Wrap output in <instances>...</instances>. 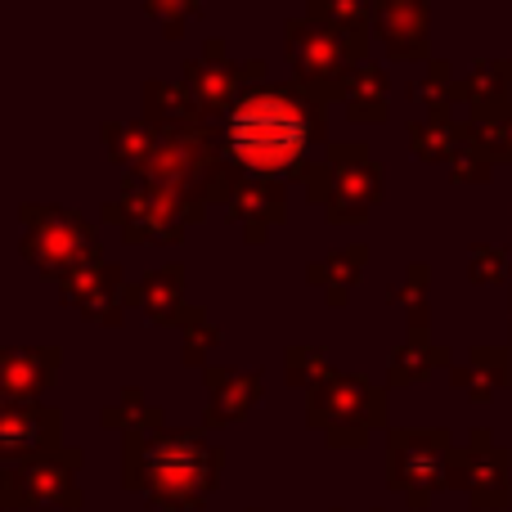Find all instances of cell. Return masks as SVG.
<instances>
[{
	"instance_id": "13",
	"label": "cell",
	"mask_w": 512,
	"mask_h": 512,
	"mask_svg": "<svg viewBox=\"0 0 512 512\" xmlns=\"http://www.w3.org/2000/svg\"><path fill=\"white\" fill-rule=\"evenodd\" d=\"M63 414L54 405H5L0 409V459L5 463H32L59 445Z\"/></svg>"
},
{
	"instance_id": "24",
	"label": "cell",
	"mask_w": 512,
	"mask_h": 512,
	"mask_svg": "<svg viewBox=\"0 0 512 512\" xmlns=\"http://www.w3.org/2000/svg\"><path fill=\"white\" fill-rule=\"evenodd\" d=\"M436 369H454V351L450 346H436L427 333H409L387 360V387H396V391L414 387V382H423Z\"/></svg>"
},
{
	"instance_id": "35",
	"label": "cell",
	"mask_w": 512,
	"mask_h": 512,
	"mask_svg": "<svg viewBox=\"0 0 512 512\" xmlns=\"http://www.w3.org/2000/svg\"><path fill=\"white\" fill-rule=\"evenodd\" d=\"M144 14L158 18L162 36H167V41H176V36H185L189 18L203 14V0H144Z\"/></svg>"
},
{
	"instance_id": "15",
	"label": "cell",
	"mask_w": 512,
	"mask_h": 512,
	"mask_svg": "<svg viewBox=\"0 0 512 512\" xmlns=\"http://www.w3.org/2000/svg\"><path fill=\"white\" fill-rule=\"evenodd\" d=\"M59 346H9L0 355V400L5 405H41V396L59 378Z\"/></svg>"
},
{
	"instance_id": "36",
	"label": "cell",
	"mask_w": 512,
	"mask_h": 512,
	"mask_svg": "<svg viewBox=\"0 0 512 512\" xmlns=\"http://www.w3.org/2000/svg\"><path fill=\"white\" fill-rule=\"evenodd\" d=\"M477 140L486 144V153L495 162H512V117L499 126H477Z\"/></svg>"
},
{
	"instance_id": "28",
	"label": "cell",
	"mask_w": 512,
	"mask_h": 512,
	"mask_svg": "<svg viewBox=\"0 0 512 512\" xmlns=\"http://www.w3.org/2000/svg\"><path fill=\"white\" fill-rule=\"evenodd\" d=\"M99 423L113 427V432H122V436H144V432H162V427H167V414H162L158 405H149L135 387H126L122 400L99 414Z\"/></svg>"
},
{
	"instance_id": "5",
	"label": "cell",
	"mask_w": 512,
	"mask_h": 512,
	"mask_svg": "<svg viewBox=\"0 0 512 512\" xmlns=\"http://www.w3.org/2000/svg\"><path fill=\"white\" fill-rule=\"evenodd\" d=\"M18 221H23V243H18L23 261L54 283L104 256L95 243V225L59 203H23Z\"/></svg>"
},
{
	"instance_id": "4",
	"label": "cell",
	"mask_w": 512,
	"mask_h": 512,
	"mask_svg": "<svg viewBox=\"0 0 512 512\" xmlns=\"http://www.w3.org/2000/svg\"><path fill=\"white\" fill-rule=\"evenodd\" d=\"M306 198L324 207L328 225H364L382 198V162H373L364 140H333L310 167Z\"/></svg>"
},
{
	"instance_id": "10",
	"label": "cell",
	"mask_w": 512,
	"mask_h": 512,
	"mask_svg": "<svg viewBox=\"0 0 512 512\" xmlns=\"http://www.w3.org/2000/svg\"><path fill=\"white\" fill-rule=\"evenodd\" d=\"M454 490H463L477 512H504L512 504V454L490 427H477L468 445L454 450Z\"/></svg>"
},
{
	"instance_id": "32",
	"label": "cell",
	"mask_w": 512,
	"mask_h": 512,
	"mask_svg": "<svg viewBox=\"0 0 512 512\" xmlns=\"http://www.w3.org/2000/svg\"><path fill=\"white\" fill-rule=\"evenodd\" d=\"M283 373H288V382L292 387H301L306 396L315 387H324L328 378H337V369L324 360L319 346H288V351H283Z\"/></svg>"
},
{
	"instance_id": "8",
	"label": "cell",
	"mask_w": 512,
	"mask_h": 512,
	"mask_svg": "<svg viewBox=\"0 0 512 512\" xmlns=\"http://www.w3.org/2000/svg\"><path fill=\"white\" fill-rule=\"evenodd\" d=\"M104 221L117 225L131 248H144V243L149 248H176V243H185V230L194 225L176 198L144 185L135 171L122 176V194L113 203H104Z\"/></svg>"
},
{
	"instance_id": "17",
	"label": "cell",
	"mask_w": 512,
	"mask_h": 512,
	"mask_svg": "<svg viewBox=\"0 0 512 512\" xmlns=\"http://www.w3.org/2000/svg\"><path fill=\"white\" fill-rule=\"evenodd\" d=\"M203 382H207V409H203V427H230L248 414L252 405H261L265 396V373L252 369H225V364H207L203 369Z\"/></svg>"
},
{
	"instance_id": "27",
	"label": "cell",
	"mask_w": 512,
	"mask_h": 512,
	"mask_svg": "<svg viewBox=\"0 0 512 512\" xmlns=\"http://www.w3.org/2000/svg\"><path fill=\"white\" fill-rule=\"evenodd\" d=\"M104 149L113 153V162H122L126 171H135L144 158H149L153 149H158L162 131L158 126H149L144 117H135V122H104Z\"/></svg>"
},
{
	"instance_id": "1",
	"label": "cell",
	"mask_w": 512,
	"mask_h": 512,
	"mask_svg": "<svg viewBox=\"0 0 512 512\" xmlns=\"http://www.w3.org/2000/svg\"><path fill=\"white\" fill-rule=\"evenodd\" d=\"M216 135H221V153L234 176L301 180V185L315 167V162H306V149L310 144H324V149L333 144L328 140V108L315 104L292 81L248 86L234 99L230 113L216 122Z\"/></svg>"
},
{
	"instance_id": "16",
	"label": "cell",
	"mask_w": 512,
	"mask_h": 512,
	"mask_svg": "<svg viewBox=\"0 0 512 512\" xmlns=\"http://www.w3.org/2000/svg\"><path fill=\"white\" fill-rule=\"evenodd\" d=\"M454 104L468 108L472 126H499L512 117V77L508 63L499 59H477L468 68V77H459L454 86Z\"/></svg>"
},
{
	"instance_id": "14",
	"label": "cell",
	"mask_w": 512,
	"mask_h": 512,
	"mask_svg": "<svg viewBox=\"0 0 512 512\" xmlns=\"http://www.w3.org/2000/svg\"><path fill=\"white\" fill-rule=\"evenodd\" d=\"M373 36L396 63H427V36H432L427 0H373Z\"/></svg>"
},
{
	"instance_id": "23",
	"label": "cell",
	"mask_w": 512,
	"mask_h": 512,
	"mask_svg": "<svg viewBox=\"0 0 512 512\" xmlns=\"http://www.w3.org/2000/svg\"><path fill=\"white\" fill-rule=\"evenodd\" d=\"M342 108L355 126H378L391 117V77L378 63H360V68L346 77V95Z\"/></svg>"
},
{
	"instance_id": "21",
	"label": "cell",
	"mask_w": 512,
	"mask_h": 512,
	"mask_svg": "<svg viewBox=\"0 0 512 512\" xmlns=\"http://www.w3.org/2000/svg\"><path fill=\"white\" fill-rule=\"evenodd\" d=\"M364 265H369V248H364V243H351V248H337V252L319 256V261H310L306 279L324 292L328 306L342 310V306H351V292L360 288Z\"/></svg>"
},
{
	"instance_id": "31",
	"label": "cell",
	"mask_w": 512,
	"mask_h": 512,
	"mask_svg": "<svg viewBox=\"0 0 512 512\" xmlns=\"http://www.w3.org/2000/svg\"><path fill=\"white\" fill-rule=\"evenodd\" d=\"M495 167L499 162L486 153V144L477 140V126L468 122V135H463L459 153L450 158V180L454 185H486V180L495 176Z\"/></svg>"
},
{
	"instance_id": "22",
	"label": "cell",
	"mask_w": 512,
	"mask_h": 512,
	"mask_svg": "<svg viewBox=\"0 0 512 512\" xmlns=\"http://www.w3.org/2000/svg\"><path fill=\"white\" fill-rule=\"evenodd\" d=\"M508 382H512V355L504 346H477L468 355V364L450 369V387L472 400H495Z\"/></svg>"
},
{
	"instance_id": "30",
	"label": "cell",
	"mask_w": 512,
	"mask_h": 512,
	"mask_svg": "<svg viewBox=\"0 0 512 512\" xmlns=\"http://www.w3.org/2000/svg\"><path fill=\"white\" fill-rule=\"evenodd\" d=\"M454 86H459V81H454V68H450V63H445V59H432V63H427V68L405 86V95L414 99L423 113H436V108H454Z\"/></svg>"
},
{
	"instance_id": "37",
	"label": "cell",
	"mask_w": 512,
	"mask_h": 512,
	"mask_svg": "<svg viewBox=\"0 0 512 512\" xmlns=\"http://www.w3.org/2000/svg\"><path fill=\"white\" fill-rule=\"evenodd\" d=\"M508 337H512V292H508Z\"/></svg>"
},
{
	"instance_id": "7",
	"label": "cell",
	"mask_w": 512,
	"mask_h": 512,
	"mask_svg": "<svg viewBox=\"0 0 512 512\" xmlns=\"http://www.w3.org/2000/svg\"><path fill=\"white\" fill-rule=\"evenodd\" d=\"M306 423L324 432L333 450H364L378 427H387V391L360 373H337L306 396Z\"/></svg>"
},
{
	"instance_id": "19",
	"label": "cell",
	"mask_w": 512,
	"mask_h": 512,
	"mask_svg": "<svg viewBox=\"0 0 512 512\" xmlns=\"http://www.w3.org/2000/svg\"><path fill=\"white\" fill-rule=\"evenodd\" d=\"M126 310H140L158 328H185V265H158L140 283H126Z\"/></svg>"
},
{
	"instance_id": "33",
	"label": "cell",
	"mask_w": 512,
	"mask_h": 512,
	"mask_svg": "<svg viewBox=\"0 0 512 512\" xmlns=\"http://www.w3.org/2000/svg\"><path fill=\"white\" fill-rule=\"evenodd\" d=\"M180 351H185V364L189 369H207V360H212V351L221 346V328L207 319V310L203 306H189V319H185V328H180Z\"/></svg>"
},
{
	"instance_id": "6",
	"label": "cell",
	"mask_w": 512,
	"mask_h": 512,
	"mask_svg": "<svg viewBox=\"0 0 512 512\" xmlns=\"http://www.w3.org/2000/svg\"><path fill=\"white\" fill-rule=\"evenodd\" d=\"M454 436L445 427H391L387 481L414 512L432 508L441 490H454Z\"/></svg>"
},
{
	"instance_id": "2",
	"label": "cell",
	"mask_w": 512,
	"mask_h": 512,
	"mask_svg": "<svg viewBox=\"0 0 512 512\" xmlns=\"http://www.w3.org/2000/svg\"><path fill=\"white\" fill-rule=\"evenodd\" d=\"M225 472V450L212 445L198 427H162V432L126 436L122 481L149 504L189 512L216 495Z\"/></svg>"
},
{
	"instance_id": "40",
	"label": "cell",
	"mask_w": 512,
	"mask_h": 512,
	"mask_svg": "<svg viewBox=\"0 0 512 512\" xmlns=\"http://www.w3.org/2000/svg\"><path fill=\"white\" fill-rule=\"evenodd\" d=\"M248 512H256V508H248Z\"/></svg>"
},
{
	"instance_id": "39",
	"label": "cell",
	"mask_w": 512,
	"mask_h": 512,
	"mask_svg": "<svg viewBox=\"0 0 512 512\" xmlns=\"http://www.w3.org/2000/svg\"><path fill=\"white\" fill-rule=\"evenodd\" d=\"M333 512H342V508H333ZM373 512H382V508H373Z\"/></svg>"
},
{
	"instance_id": "18",
	"label": "cell",
	"mask_w": 512,
	"mask_h": 512,
	"mask_svg": "<svg viewBox=\"0 0 512 512\" xmlns=\"http://www.w3.org/2000/svg\"><path fill=\"white\" fill-rule=\"evenodd\" d=\"M225 216L243 230V243H265L274 225L288 221V189L283 180H239V189L225 203Z\"/></svg>"
},
{
	"instance_id": "9",
	"label": "cell",
	"mask_w": 512,
	"mask_h": 512,
	"mask_svg": "<svg viewBox=\"0 0 512 512\" xmlns=\"http://www.w3.org/2000/svg\"><path fill=\"white\" fill-rule=\"evenodd\" d=\"M81 450H54L32 463H5L0 468V504L9 512L23 508H81Z\"/></svg>"
},
{
	"instance_id": "3",
	"label": "cell",
	"mask_w": 512,
	"mask_h": 512,
	"mask_svg": "<svg viewBox=\"0 0 512 512\" xmlns=\"http://www.w3.org/2000/svg\"><path fill=\"white\" fill-rule=\"evenodd\" d=\"M283 50H288L292 86H301L315 104H333L346 95V77L360 63H369V36H346L337 27H324L315 18H288L283 27Z\"/></svg>"
},
{
	"instance_id": "12",
	"label": "cell",
	"mask_w": 512,
	"mask_h": 512,
	"mask_svg": "<svg viewBox=\"0 0 512 512\" xmlns=\"http://www.w3.org/2000/svg\"><path fill=\"white\" fill-rule=\"evenodd\" d=\"M59 297L63 306H72L81 319L90 324H108L117 328L126 319V279L117 261H90L81 270H72L68 279H59Z\"/></svg>"
},
{
	"instance_id": "11",
	"label": "cell",
	"mask_w": 512,
	"mask_h": 512,
	"mask_svg": "<svg viewBox=\"0 0 512 512\" xmlns=\"http://www.w3.org/2000/svg\"><path fill=\"white\" fill-rule=\"evenodd\" d=\"M180 81L189 86V95L203 108V117L216 126L234 108V99H239L243 90L265 81V63L261 59H234V63L230 59H194V63H185Z\"/></svg>"
},
{
	"instance_id": "38",
	"label": "cell",
	"mask_w": 512,
	"mask_h": 512,
	"mask_svg": "<svg viewBox=\"0 0 512 512\" xmlns=\"http://www.w3.org/2000/svg\"><path fill=\"white\" fill-rule=\"evenodd\" d=\"M508 77H512V54H508Z\"/></svg>"
},
{
	"instance_id": "25",
	"label": "cell",
	"mask_w": 512,
	"mask_h": 512,
	"mask_svg": "<svg viewBox=\"0 0 512 512\" xmlns=\"http://www.w3.org/2000/svg\"><path fill=\"white\" fill-rule=\"evenodd\" d=\"M463 135H468V122H459L454 108H436V113H423L409 122V149H414L418 162H445L450 167Z\"/></svg>"
},
{
	"instance_id": "26",
	"label": "cell",
	"mask_w": 512,
	"mask_h": 512,
	"mask_svg": "<svg viewBox=\"0 0 512 512\" xmlns=\"http://www.w3.org/2000/svg\"><path fill=\"white\" fill-rule=\"evenodd\" d=\"M432 265L427 261H409L405 265V279H396L387 288V301L396 310H405L409 319V333H427V324H432Z\"/></svg>"
},
{
	"instance_id": "20",
	"label": "cell",
	"mask_w": 512,
	"mask_h": 512,
	"mask_svg": "<svg viewBox=\"0 0 512 512\" xmlns=\"http://www.w3.org/2000/svg\"><path fill=\"white\" fill-rule=\"evenodd\" d=\"M140 104H144V122L158 126L162 135H176V131H194V126H212L203 117V108L194 104L185 81H144L140 86Z\"/></svg>"
},
{
	"instance_id": "34",
	"label": "cell",
	"mask_w": 512,
	"mask_h": 512,
	"mask_svg": "<svg viewBox=\"0 0 512 512\" xmlns=\"http://www.w3.org/2000/svg\"><path fill=\"white\" fill-rule=\"evenodd\" d=\"M508 270H512L508 248H495V243H477V248L468 252V279L481 283V288H490V283H504Z\"/></svg>"
},
{
	"instance_id": "29",
	"label": "cell",
	"mask_w": 512,
	"mask_h": 512,
	"mask_svg": "<svg viewBox=\"0 0 512 512\" xmlns=\"http://www.w3.org/2000/svg\"><path fill=\"white\" fill-rule=\"evenodd\" d=\"M306 18L324 27H337L346 36L373 32V0H306Z\"/></svg>"
}]
</instances>
